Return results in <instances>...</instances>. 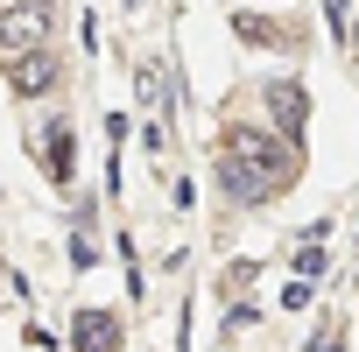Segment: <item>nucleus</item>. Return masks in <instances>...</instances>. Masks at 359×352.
<instances>
[{"label": "nucleus", "mask_w": 359, "mask_h": 352, "mask_svg": "<svg viewBox=\"0 0 359 352\" xmlns=\"http://www.w3.org/2000/svg\"><path fill=\"white\" fill-rule=\"evenodd\" d=\"M219 148L247 155L275 191H282V184H296V141H289L282 127H268V120H226V141H219Z\"/></svg>", "instance_id": "obj_1"}, {"label": "nucleus", "mask_w": 359, "mask_h": 352, "mask_svg": "<svg viewBox=\"0 0 359 352\" xmlns=\"http://www.w3.org/2000/svg\"><path fill=\"white\" fill-rule=\"evenodd\" d=\"M57 36V0H0V64Z\"/></svg>", "instance_id": "obj_2"}, {"label": "nucleus", "mask_w": 359, "mask_h": 352, "mask_svg": "<svg viewBox=\"0 0 359 352\" xmlns=\"http://www.w3.org/2000/svg\"><path fill=\"white\" fill-rule=\"evenodd\" d=\"M254 106H261V120L268 127H282L289 141H303V120H310V92H303V78H261L254 85Z\"/></svg>", "instance_id": "obj_3"}, {"label": "nucleus", "mask_w": 359, "mask_h": 352, "mask_svg": "<svg viewBox=\"0 0 359 352\" xmlns=\"http://www.w3.org/2000/svg\"><path fill=\"white\" fill-rule=\"evenodd\" d=\"M0 78H8V92H15V99H50V92L64 85L57 43H43V50H22V57H8V64H0Z\"/></svg>", "instance_id": "obj_4"}, {"label": "nucleus", "mask_w": 359, "mask_h": 352, "mask_svg": "<svg viewBox=\"0 0 359 352\" xmlns=\"http://www.w3.org/2000/svg\"><path fill=\"white\" fill-rule=\"evenodd\" d=\"M212 184H219V198L226 205H261L275 184H268V176L247 162V155H233V148H219V169H212Z\"/></svg>", "instance_id": "obj_5"}, {"label": "nucleus", "mask_w": 359, "mask_h": 352, "mask_svg": "<svg viewBox=\"0 0 359 352\" xmlns=\"http://www.w3.org/2000/svg\"><path fill=\"white\" fill-rule=\"evenodd\" d=\"M36 148H43V169L64 184V176H71V127H43V134H36Z\"/></svg>", "instance_id": "obj_6"}, {"label": "nucleus", "mask_w": 359, "mask_h": 352, "mask_svg": "<svg viewBox=\"0 0 359 352\" xmlns=\"http://www.w3.org/2000/svg\"><path fill=\"white\" fill-rule=\"evenodd\" d=\"M240 36H247V43H282L289 29H275V22H240Z\"/></svg>", "instance_id": "obj_7"}]
</instances>
